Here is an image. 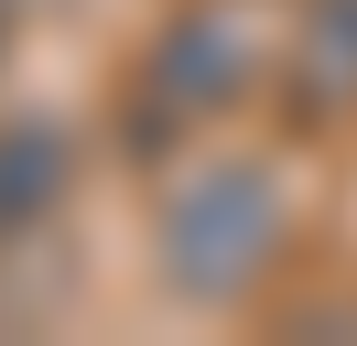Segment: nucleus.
Masks as SVG:
<instances>
[{
  "label": "nucleus",
  "instance_id": "nucleus-1",
  "mask_svg": "<svg viewBox=\"0 0 357 346\" xmlns=\"http://www.w3.org/2000/svg\"><path fill=\"white\" fill-rule=\"evenodd\" d=\"M282 260V184L260 163H206L162 195V281L184 303H238Z\"/></svg>",
  "mask_w": 357,
  "mask_h": 346
},
{
  "label": "nucleus",
  "instance_id": "nucleus-2",
  "mask_svg": "<svg viewBox=\"0 0 357 346\" xmlns=\"http://www.w3.org/2000/svg\"><path fill=\"white\" fill-rule=\"evenodd\" d=\"M238 86H249V43L227 33V11L195 0V11H174L152 43H141L119 130H130V151H162V141H184V130H206Z\"/></svg>",
  "mask_w": 357,
  "mask_h": 346
},
{
  "label": "nucleus",
  "instance_id": "nucleus-3",
  "mask_svg": "<svg viewBox=\"0 0 357 346\" xmlns=\"http://www.w3.org/2000/svg\"><path fill=\"white\" fill-rule=\"evenodd\" d=\"M66 184H76V141H66V119H0V238L54 227Z\"/></svg>",
  "mask_w": 357,
  "mask_h": 346
},
{
  "label": "nucleus",
  "instance_id": "nucleus-4",
  "mask_svg": "<svg viewBox=\"0 0 357 346\" xmlns=\"http://www.w3.org/2000/svg\"><path fill=\"white\" fill-rule=\"evenodd\" d=\"M0 65H11V0H0Z\"/></svg>",
  "mask_w": 357,
  "mask_h": 346
},
{
  "label": "nucleus",
  "instance_id": "nucleus-5",
  "mask_svg": "<svg viewBox=\"0 0 357 346\" xmlns=\"http://www.w3.org/2000/svg\"><path fill=\"white\" fill-rule=\"evenodd\" d=\"M11 11H44V0H11Z\"/></svg>",
  "mask_w": 357,
  "mask_h": 346
}]
</instances>
